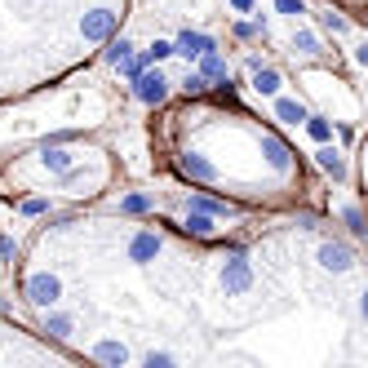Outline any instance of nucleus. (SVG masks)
<instances>
[{
    "instance_id": "3",
    "label": "nucleus",
    "mask_w": 368,
    "mask_h": 368,
    "mask_svg": "<svg viewBox=\"0 0 368 368\" xmlns=\"http://www.w3.org/2000/svg\"><path fill=\"white\" fill-rule=\"evenodd\" d=\"M222 289L226 293H248V289H253V266H248L244 258H231L222 266Z\"/></svg>"
},
{
    "instance_id": "22",
    "label": "nucleus",
    "mask_w": 368,
    "mask_h": 368,
    "mask_svg": "<svg viewBox=\"0 0 368 368\" xmlns=\"http://www.w3.org/2000/svg\"><path fill=\"white\" fill-rule=\"evenodd\" d=\"M297 49H302V54H315V36H311V31H297V40H293Z\"/></svg>"
},
{
    "instance_id": "10",
    "label": "nucleus",
    "mask_w": 368,
    "mask_h": 368,
    "mask_svg": "<svg viewBox=\"0 0 368 368\" xmlns=\"http://www.w3.org/2000/svg\"><path fill=\"white\" fill-rule=\"evenodd\" d=\"M191 209L209 213V217H231V213H236L231 205H222V200H205V195H195V200H191Z\"/></svg>"
},
{
    "instance_id": "13",
    "label": "nucleus",
    "mask_w": 368,
    "mask_h": 368,
    "mask_svg": "<svg viewBox=\"0 0 368 368\" xmlns=\"http://www.w3.org/2000/svg\"><path fill=\"white\" fill-rule=\"evenodd\" d=\"M187 231H195V236H213V217L195 209V213L187 217Z\"/></svg>"
},
{
    "instance_id": "5",
    "label": "nucleus",
    "mask_w": 368,
    "mask_h": 368,
    "mask_svg": "<svg viewBox=\"0 0 368 368\" xmlns=\"http://www.w3.org/2000/svg\"><path fill=\"white\" fill-rule=\"evenodd\" d=\"M320 266L324 271H350V266H355V253H350L346 244H320Z\"/></svg>"
},
{
    "instance_id": "1",
    "label": "nucleus",
    "mask_w": 368,
    "mask_h": 368,
    "mask_svg": "<svg viewBox=\"0 0 368 368\" xmlns=\"http://www.w3.org/2000/svg\"><path fill=\"white\" fill-rule=\"evenodd\" d=\"M27 302L31 306H54V302H62V280L58 275H31L27 280Z\"/></svg>"
},
{
    "instance_id": "25",
    "label": "nucleus",
    "mask_w": 368,
    "mask_h": 368,
    "mask_svg": "<svg viewBox=\"0 0 368 368\" xmlns=\"http://www.w3.org/2000/svg\"><path fill=\"white\" fill-rule=\"evenodd\" d=\"M320 18H324V27H328V31H346V23L338 18V13H320Z\"/></svg>"
},
{
    "instance_id": "14",
    "label": "nucleus",
    "mask_w": 368,
    "mask_h": 368,
    "mask_svg": "<svg viewBox=\"0 0 368 368\" xmlns=\"http://www.w3.org/2000/svg\"><path fill=\"white\" fill-rule=\"evenodd\" d=\"M173 54V45H164V40H156L151 49H142V67H151V62H164Z\"/></svg>"
},
{
    "instance_id": "2",
    "label": "nucleus",
    "mask_w": 368,
    "mask_h": 368,
    "mask_svg": "<svg viewBox=\"0 0 368 368\" xmlns=\"http://www.w3.org/2000/svg\"><path fill=\"white\" fill-rule=\"evenodd\" d=\"M133 93H138L146 107H156V103H164V93H169V80H164L160 71H146L142 67V71L133 76Z\"/></svg>"
},
{
    "instance_id": "18",
    "label": "nucleus",
    "mask_w": 368,
    "mask_h": 368,
    "mask_svg": "<svg viewBox=\"0 0 368 368\" xmlns=\"http://www.w3.org/2000/svg\"><path fill=\"white\" fill-rule=\"evenodd\" d=\"M120 209H125V213H146V209H151V195H129Z\"/></svg>"
},
{
    "instance_id": "4",
    "label": "nucleus",
    "mask_w": 368,
    "mask_h": 368,
    "mask_svg": "<svg viewBox=\"0 0 368 368\" xmlns=\"http://www.w3.org/2000/svg\"><path fill=\"white\" fill-rule=\"evenodd\" d=\"M80 31H85V40H107L115 31V13L111 9H93V13L80 18Z\"/></svg>"
},
{
    "instance_id": "8",
    "label": "nucleus",
    "mask_w": 368,
    "mask_h": 368,
    "mask_svg": "<svg viewBox=\"0 0 368 368\" xmlns=\"http://www.w3.org/2000/svg\"><path fill=\"white\" fill-rule=\"evenodd\" d=\"M200 76H205V80H226V62L217 58V49H205V62H200Z\"/></svg>"
},
{
    "instance_id": "9",
    "label": "nucleus",
    "mask_w": 368,
    "mask_h": 368,
    "mask_svg": "<svg viewBox=\"0 0 368 368\" xmlns=\"http://www.w3.org/2000/svg\"><path fill=\"white\" fill-rule=\"evenodd\" d=\"M93 355L103 360V364H125V360H129V350H125L120 342H98V346H93Z\"/></svg>"
},
{
    "instance_id": "6",
    "label": "nucleus",
    "mask_w": 368,
    "mask_h": 368,
    "mask_svg": "<svg viewBox=\"0 0 368 368\" xmlns=\"http://www.w3.org/2000/svg\"><path fill=\"white\" fill-rule=\"evenodd\" d=\"M205 49H217V45L205 36V31H182V40L173 45V54H182V58H200Z\"/></svg>"
},
{
    "instance_id": "16",
    "label": "nucleus",
    "mask_w": 368,
    "mask_h": 368,
    "mask_svg": "<svg viewBox=\"0 0 368 368\" xmlns=\"http://www.w3.org/2000/svg\"><path fill=\"white\" fill-rule=\"evenodd\" d=\"M129 54H133L129 40H111V45H107V62H125Z\"/></svg>"
},
{
    "instance_id": "23",
    "label": "nucleus",
    "mask_w": 368,
    "mask_h": 368,
    "mask_svg": "<svg viewBox=\"0 0 368 368\" xmlns=\"http://www.w3.org/2000/svg\"><path fill=\"white\" fill-rule=\"evenodd\" d=\"M306 129H311V138H320V142H324V138H328V133H333V129H328V120H311Z\"/></svg>"
},
{
    "instance_id": "17",
    "label": "nucleus",
    "mask_w": 368,
    "mask_h": 368,
    "mask_svg": "<svg viewBox=\"0 0 368 368\" xmlns=\"http://www.w3.org/2000/svg\"><path fill=\"white\" fill-rule=\"evenodd\" d=\"M275 111L284 115V120H293V125H297V120H306V111L297 107V103H289V98H284V103H275Z\"/></svg>"
},
{
    "instance_id": "19",
    "label": "nucleus",
    "mask_w": 368,
    "mask_h": 368,
    "mask_svg": "<svg viewBox=\"0 0 368 368\" xmlns=\"http://www.w3.org/2000/svg\"><path fill=\"white\" fill-rule=\"evenodd\" d=\"M266 151H271V164H275V169H284V164H289V151H284L275 138H266Z\"/></svg>"
},
{
    "instance_id": "27",
    "label": "nucleus",
    "mask_w": 368,
    "mask_h": 368,
    "mask_svg": "<svg viewBox=\"0 0 368 368\" xmlns=\"http://www.w3.org/2000/svg\"><path fill=\"white\" fill-rule=\"evenodd\" d=\"M231 5H236V9H253V0H231Z\"/></svg>"
},
{
    "instance_id": "12",
    "label": "nucleus",
    "mask_w": 368,
    "mask_h": 368,
    "mask_svg": "<svg viewBox=\"0 0 368 368\" xmlns=\"http://www.w3.org/2000/svg\"><path fill=\"white\" fill-rule=\"evenodd\" d=\"M40 160H45V169H71L76 156H71V151H58V146H54V151H45Z\"/></svg>"
},
{
    "instance_id": "20",
    "label": "nucleus",
    "mask_w": 368,
    "mask_h": 368,
    "mask_svg": "<svg viewBox=\"0 0 368 368\" xmlns=\"http://www.w3.org/2000/svg\"><path fill=\"white\" fill-rule=\"evenodd\" d=\"M49 333H54V338H67V333H71V320H67V315H54V320H49Z\"/></svg>"
},
{
    "instance_id": "7",
    "label": "nucleus",
    "mask_w": 368,
    "mask_h": 368,
    "mask_svg": "<svg viewBox=\"0 0 368 368\" xmlns=\"http://www.w3.org/2000/svg\"><path fill=\"white\" fill-rule=\"evenodd\" d=\"M156 253H160V236H151V231H138V236H133V244H129V258H133V262H156Z\"/></svg>"
},
{
    "instance_id": "11",
    "label": "nucleus",
    "mask_w": 368,
    "mask_h": 368,
    "mask_svg": "<svg viewBox=\"0 0 368 368\" xmlns=\"http://www.w3.org/2000/svg\"><path fill=\"white\" fill-rule=\"evenodd\" d=\"M320 169H324V173H333V178H342V173H346V160H342V151L324 146V151H320Z\"/></svg>"
},
{
    "instance_id": "15",
    "label": "nucleus",
    "mask_w": 368,
    "mask_h": 368,
    "mask_svg": "<svg viewBox=\"0 0 368 368\" xmlns=\"http://www.w3.org/2000/svg\"><path fill=\"white\" fill-rule=\"evenodd\" d=\"M253 89H258V93H275V89H280V71H258V76H253Z\"/></svg>"
},
{
    "instance_id": "26",
    "label": "nucleus",
    "mask_w": 368,
    "mask_h": 368,
    "mask_svg": "<svg viewBox=\"0 0 368 368\" xmlns=\"http://www.w3.org/2000/svg\"><path fill=\"white\" fill-rule=\"evenodd\" d=\"M173 355H146V368H169Z\"/></svg>"
},
{
    "instance_id": "21",
    "label": "nucleus",
    "mask_w": 368,
    "mask_h": 368,
    "mask_svg": "<svg viewBox=\"0 0 368 368\" xmlns=\"http://www.w3.org/2000/svg\"><path fill=\"white\" fill-rule=\"evenodd\" d=\"M182 85H187V93H200V89H205V85H209V80H205V76H200V71H187V80H182Z\"/></svg>"
},
{
    "instance_id": "24",
    "label": "nucleus",
    "mask_w": 368,
    "mask_h": 368,
    "mask_svg": "<svg viewBox=\"0 0 368 368\" xmlns=\"http://www.w3.org/2000/svg\"><path fill=\"white\" fill-rule=\"evenodd\" d=\"M275 9H280V13H293V18H297V13H306V9H302V0H280Z\"/></svg>"
}]
</instances>
